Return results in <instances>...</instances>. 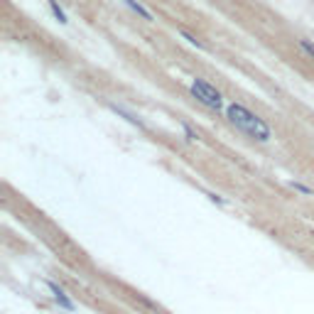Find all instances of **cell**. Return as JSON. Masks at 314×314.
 Masks as SVG:
<instances>
[{"instance_id":"1","label":"cell","mask_w":314,"mask_h":314,"mask_svg":"<svg viewBox=\"0 0 314 314\" xmlns=\"http://www.w3.org/2000/svg\"><path fill=\"white\" fill-rule=\"evenodd\" d=\"M226 121L233 125L235 130H241V133H246L248 138H253V140H258V143H270L272 140V130H270V125L256 115L253 111H248L243 103H235L231 101L226 106Z\"/></svg>"},{"instance_id":"2","label":"cell","mask_w":314,"mask_h":314,"mask_svg":"<svg viewBox=\"0 0 314 314\" xmlns=\"http://www.w3.org/2000/svg\"><path fill=\"white\" fill-rule=\"evenodd\" d=\"M189 91L194 93V99L199 103H204L206 108H211V111H216V113L224 108V96H221V91H216L209 81H204V78H191Z\"/></svg>"},{"instance_id":"3","label":"cell","mask_w":314,"mask_h":314,"mask_svg":"<svg viewBox=\"0 0 314 314\" xmlns=\"http://www.w3.org/2000/svg\"><path fill=\"white\" fill-rule=\"evenodd\" d=\"M123 3H125V5H128V8H130L133 12H138L140 17H145L147 23H155V15H152V12L147 10V8H143V5H140L138 0H123Z\"/></svg>"},{"instance_id":"4","label":"cell","mask_w":314,"mask_h":314,"mask_svg":"<svg viewBox=\"0 0 314 314\" xmlns=\"http://www.w3.org/2000/svg\"><path fill=\"white\" fill-rule=\"evenodd\" d=\"M49 287H52V292H54V297H56V302L62 304V307H67V309H74V304H71V300H67L64 290H59L56 285H49Z\"/></svg>"},{"instance_id":"5","label":"cell","mask_w":314,"mask_h":314,"mask_svg":"<svg viewBox=\"0 0 314 314\" xmlns=\"http://www.w3.org/2000/svg\"><path fill=\"white\" fill-rule=\"evenodd\" d=\"M297 42H300V47H302V52H304V54H307V56H312V59H314V42H309V40H304V37H300Z\"/></svg>"},{"instance_id":"6","label":"cell","mask_w":314,"mask_h":314,"mask_svg":"<svg viewBox=\"0 0 314 314\" xmlns=\"http://www.w3.org/2000/svg\"><path fill=\"white\" fill-rule=\"evenodd\" d=\"M49 8H52V12L56 15V20H59V23H67V15H64V10H62V8L56 5L54 0H49Z\"/></svg>"},{"instance_id":"7","label":"cell","mask_w":314,"mask_h":314,"mask_svg":"<svg viewBox=\"0 0 314 314\" xmlns=\"http://www.w3.org/2000/svg\"><path fill=\"white\" fill-rule=\"evenodd\" d=\"M290 187H292V189H297V191H302V194H307V197L312 194V189H309V187H304V184H297V182H292Z\"/></svg>"}]
</instances>
